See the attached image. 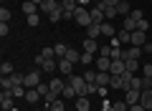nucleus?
I'll list each match as a JSON object with an SVG mask.
<instances>
[{"label":"nucleus","instance_id":"obj_44","mask_svg":"<svg viewBox=\"0 0 152 111\" xmlns=\"http://www.w3.org/2000/svg\"><path fill=\"white\" fill-rule=\"evenodd\" d=\"M43 99H46V106H51V104H53V101H56V99H58V96H56V94H53V91H48V94H46V96H43Z\"/></svg>","mask_w":152,"mask_h":111},{"label":"nucleus","instance_id":"obj_42","mask_svg":"<svg viewBox=\"0 0 152 111\" xmlns=\"http://www.w3.org/2000/svg\"><path fill=\"white\" fill-rule=\"evenodd\" d=\"M26 91H28L26 86H15V89H10V94L13 96H26Z\"/></svg>","mask_w":152,"mask_h":111},{"label":"nucleus","instance_id":"obj_5","mask_svg":"<svg viewBox=\"0 0 152 111\" xmlns=\"http://www.w3.org/2000/svg\"><path fill=\"white\" fill-rule=\"evenodd\" d=\"M127 71V63L122 58H117V61H112V68H109V73H114V76H122Z\"/></svg>","mask_w":152,"mask_h":111},{"label":"nucleus","instance_id":"obj_30","mask_svg":"<svg viewBox=\"0 0 152 111\" xmlns=\"http://www.w3.org/2000/svg\"><path fill=\"white\" fill-rule=\"evenodd\" d=\"M0 86H3V91H10L13 89V78L10 76H0Z\"/></svg>","mask_w":152,"mask_h":111},{"label":"nucleus","instance_id":"obj_33","mask_svg":"<svg viewBox=\"0 0 152 111\" xmlns=\"http://www.w3.org/2000/svg\"><path fill=\"white\" fill-rule=\"evenodd\" d=\"M0 73H3V76H13V63H10V61H5V63L0 66Z\"/></svg>","mask_w":152,"mask_h":111},{"label":"nucleus","instance_id":"obj_50","mask_svg":"<svg viewBox=\"0 0 152 111\" xmlns=\"http://www.w3.org/2000/svg\"><path fill=\"white\" fill-rule=\"evenodd\" d=\"M142 73H145V76H152V63H145V66H142Z\"/></svg>","mask_w":152,"mask_h":111},{"label":"nucleus","instance_id":"obj_58","mask_svg":"<svg viewBox=\"0 0 152 111\" xmlns=\"http://www.w3.org/2000/svg\"><path fill=\"white\" fill-rule=\"evenodd\" d=\"M150 111H152V109H150Z\"/></svg>","mask_w":152,"mask_h":111},{"label":"nucleus","instance_id":"obj_19","mask_svg":"<svg viewBox=\"0 0 152 111\" xmlns=\"http://www.w3.org/2000/svg\"><path fill=\"white\" fill-rule=\"evenodd\" d=\"M61 8H64V13H74L79 8V3L76 0H61Z\"/></svg>","mask_w":152,"mask_h":111},{"label":"nucleus","instance_id":"obj_34","mask_svg":"<svg viewBox=\"0 0 152 111\" xmlns=\"http://www.w3.org/2000/svg\"><path fill=\"white\" fill-rule=\"evenodd\" d=\"M48 111H66V104H64V101H58V99H56L53 104L48 106Z\"/></svg>","mask_w":152,"mask_h":111},{"label":"nucleus","instance_id":"obj_55","mask_svg":"<svg viewBox=\"0 0 152 111\" xmlns=\"http://www.w3.org/2000/svg\"><path fill=\"white\" fill-rule=\"evenodd\" d=\"M33 3H38V8H41V5H43V3H46V0H33Z\"/></svg>","mask_w":152,"mask_h":111},{"label":"nucleus","instance_id":"obj_51","mask_svg":"<svg viewBox=\"0 0 152 111\" xmlns=\"http://www.w3.org/2000/svg\"><path fill=\"white\" fill-rule=\"evenodd\" d=\"M102 111H114V104H109V101H104V104H102Z\"/></svg>","mask_w":152,"mask_h":111},{"label":"nucleus","instance_id":"obj_26","mask_svg":"<svg viewBox=\"0 0 152 111\" xmlns=\"http://www.w3.org/2000/svg\"><path fill=\"white\" fill-rule=\"evenodd\" d=\"M66 58L71 61V63H81V53L74 51V48H69V53H66Z\"/></svg>","mask_w":152,"mask_h":111},{"label":"nucleus","instance_id":"obj_40","mask_svg":"<svg viewBox=\"0 0 152 111\" xmlns=\"http://www.w3.org/2000/svg\"><path fill=\"white\" fill-rule=\"evenodd\" d=\"M114 111H129V104L127 101H117L114 104Z\"/></svg>","mask_w":152,"mask_h":111},{"label":"nucleus","instance_id":"obj_21","mask_svg":"<svg viewBox=\"0 0 152 111\" xmlns=\"http://www.w3.org/2000/svg\"><path fill=\"white\" fill-rule=\"evenodd\" d=\"M61 18H64V8H61V5L56 8V10H51V13H48V20H51V23H58Z\"/></svg>","mask_w":152,"mask_h":111},{"label":"nucleus","instance_id":"obj_56","mask_svg":"<svg viewBox=\"0 0 152 111\" xmlns=\"http://www.w3.org/2000/svg\"><path fill=\"white\" fill-rule=\"evenodd\" d=\"M94 3H102V0H94Z\"/></svg>","mask_w":152,"mask_h":111},{"label":"nucleus","instance_id":"obj_16","mask_svg":"<svg viewBox=\"0 0 152 111\" xmlns=\"http://www.w3.org/2000/svg\"><path fill=\"white\" fill-rule=\"evenodd\" d=\"M84 51H86V53H96V51H99L96 38H86V41H84Z\"/></svg>","mask_w":152,"mask_h":111},{"label":"nucleus","instance_id":"obj_36","mask_svg":"<svg viewBox=\"0 0 152 111\" xmlns=\"http://www.w3.org/2000/svg\"><path fill=\"white\" fill-rule=\"evenodd\" d=\"M119 3H122V0H102L99 5H102V10H104V8H117Z\"/></svg>","mask_w":152,"mask_h":111},{"label":"nucleus","instance_id":"obj_23","mask_svg":"<svg viewBox=\"0 0 152 111\" xmlns=\"http://www.w3.org/2000/svg\"><path fill=\"white\" fill-rule=\"evenodd\" d=\"M38 99H41V94H38V89H28V91H26V101H28V104H36Z\"/></svg>","mask_w":152,"mask_h":111},{"label":"nucleus","instance_id":"obj_53","mask_svg":"<svg viewBox=\"0 0 152 111\" xmlns=\"http://www.w3.org/2000/svg\"><path fill=\"white\" fill-rule=\"evenodd\" d=\"M0 36H8V23H0Z\"/></svg>","mask_w":152,"mask_h":111},{"label":"nucleus","instance_id":"obj_18","mask_svg":"<svg viewBox=\"0 0 152 111\" xmlns=\"http://www.w3.org/2000/svg\"><path fill=\"white\" fill-rule=\"evenodd\" d=\"M109 89H124V78L112 73V78H109Z\"/></svg>","mask_w":152,"mask_h":111},{"label":"nucleus","instance_id":"obj_35","mask_svg":"<svg viewBox=\"0 0 152 111\" xmlns=\"http://www.w3.org/2000/svg\"><path fill=\"white\" fill-rule=\"evenodd\" d=\"M127 63V71H129V73H137V71H140V61H124Z\"/></svg>","mask_w":152,"mask_h":111},{"label":"nucleus","instance_id":"obj_14","mask_svg":"<svg viewBox=\"0 0 152 111\" xmlns=\"http://www.w3.org/2000/svg\"><path fill=\"white\" fill-rule=\"evenodd\" d=\"M58 71H61V73H66V76H71V71H74V63H71L69 58H61V61H58Z\"/></svg>","mask_w":152,"mask_h":111},{"label":"nucleus","instance_id":"obj_24","mask_svg":"<svg viewBox=\"0 0 152 111\" xmlns=\"http://www.w3.org/2000/svg\"><path fill=\"white\" fill-rule=\"evenodd\" d=\"M58 5H61V3H56V0H46L43 5H41V10H43L46 15H48V13H51V10H56V8H58Z\"/></svg>","mask_w":152,"mask_h":111},{"label":"nucleus","instance_id":"obj_12","mask_svg":"<svg viewBox=\"0 0 152 111\" xmlns=\"http://www.w3.org/2000/svg\"><path fill=\"white\" fill-rule=\"evenodd\" d=\"M140 104L145 106L147 111L152 109V89H145V91H142V99H140Z\"/></svg>","mask_w":152,"mask_h":111},{"label":"nucleus","instance_id":"obj_7","mask_svg":"<svg viewBox=\"0 0 152 111\" xmlns=\"http://www.w3.org/2000/svg\"><path fill=\"white\" fill-rule=\"evenodd\" d=\"M145 43H147V33L145 30H134V33H132V43H129V46H145Z\"/></svg>","mask_w":152,"mask_h":111},{"label":"nucleus","instance_id":"obj_37","mask_svg":"<svg viewBox=\"0 0 152 111\" xmlns=\"http://www.w3.org/2000/svg\"><path fill=\"white\" fill-rule=\"evenodd\" d=\"M10 18H13V13L8 10V8H0V20H3V23H8Z\"/></svg>","mask_w":152,"mask_h":111},{"label":"nucleus","instance_id":"obj_4","mask_svg":"<svg viewBox=\"0 0 152 111\" xmlns=\"http://www.w3.org/2000/svg\"><path fill=\"white\" fill-rule=\"evenodd\" d=\"M142 48L140 46H129V48H124V61H140V56H142Z\"/></svg>","mask_w":152,"mask_h":111},{"label":"nucleus","instance_id":"obj_27","mask_svg":"<svg viewBox=\"0 0 152 111\" xmlns=\"http://www.w3.org/2000/svg\"><path fill=\"white\" fill-rule=\"evenodd\" d=\"M124 30H129V33H134V30H137V20H134L132 15H127V18H124Z\"/></svg>","mask_w":152,"mask_h":111},{"label":"nucleus","instance_id":"obj_29","mask_svg":"<svg viewBox=\"0 0 152 111\" xmlns=\"http://www.w3.org/2000/svg\"><path fill=\"white\" fill-rule=\"evenodd\" d=\"M61 96H66V99H79V94H76V89L71 83H66V89H64V94Z\"/></svg>","mask_w":152,"mask_h":111},{"label":"nucleus","instance_id":"obj_20","mask_svg":"<svg viewBox=\"0 0 152 111\" xmlns=\"http://www.w3.org/2000/svg\"><path fill=\"white\" fill-rule=\"evenodd\" d=\"M36 10H38V3H33V0H26V3H23V13H26V15H33Z\"/></svg>","mask_w":152,"mask_h":111},{"label":"nucleus","instance_id":"obj_3","mask_svg":"<svg viewBox=\"0 0 152 111\" xmlns=\"http://www.w3.org/2000/svg\"><path fill=\"white\" fill-rule=\"evenodd\" d=\"M38 83H41V73H38V71L26 73V78H23V86H26V89H38Z\"/></svg>","mask_w":152,"mask_h":111},{"label":"nucleus","instance_id":"obj_57","mask_svg":"<svg viewBox=\"0 0 152 111\" xmlns=\"http://www.w3.org/2000/svg\"><path fill=\"white\" fill-rule=\"evenodd\" d=\"M36 111H41V109H36Z\"/></svg>","mask_w":152,"mask_h":111},{"label":"nucleus","instance_id":"obj_6","mask_svg":"<svg viewBox=\"0 0 152 111\" xmlns=\"http://www.w3.org/2000/svg\"><path fill=\"white\" fill-rule=\"evenodd\" d=\"M140 99H142V91L140 89H127V104H129V106L140 104Z\"/></svg>","mask_w":152,"mask_h":111},{"label":"nucleus","instance_id":"obj_9","mask_svg":"<svg viewBox=\"0 0 152 111\" xmlns=\"http://www.w3.org/2000/svg\"><path fill=\"white\" fill-rule=\"evenodd\" d=\"M89 13H91V20H94V23H99V25H102V23L107 20V18H104V10H102V5L91 8V10H89Z\"/></svg>","mask_w":152,"mask_h":111},{"label":"nucleus","instance_id":"obj_48","mask_svg":"<svg viewBox=\"0 0 152 111\" xmlns=\"http://www.w3.org/2000/svg\"><path fill=\"white\" fill-rule=\"evenodd\" d=\"M132 89H140V91H142V78H140V76L132 78Z\"/></svg>","mask_w":152,"mask_h":111},{"label":"nucleus","instance_id":"obj_32","mask_svg":"<svg viewBox=\"0 0 152 111\" xmlns=\"http://www.w3.org/2000/svg\"><path fill=\"white\" fill-rule=\"evenodd\" d=\"M53 51H56V56H61V58H66V53H69V48H66L64 43H56V46H53Z\"/></svg>","mask_w":152,"mask_h":111},{"label":"nucleus","instance_id":"obj_11","mask_svg":"<svg viewBox=\"0 0 152 111\" xmlns=\"http://www.w3.org/2000/svg\"><path fill=\"white\" fill-rule=\"evenodd\" d=\"M51 91H53V94L56 96H61V94H64V89H66V83H64V81H61V78H51Z\"/></svg>","mask_w":152,"mask_h":111},{"label":"nucleus","instance_id":"obj_52","mask_svg":"<svg viewBox=\"0 0 152 111\" xmlns=\"http://www.w3.org/2000/svg\"><path fill=\"white\" fill-rule=\"evenodd\" d=\"M129 111H147V109L142 104H134V106H129Z\"/></svg>","mask_w":152,"mask_h":111},{"label":"nucleus","instance_id":"obj_22","mask_svg":"<svg viewBox=\"0 0 152 111\" xmlns=\"http://www.w3.org/2000/svg\"><path fill=\"white\" fill-rule=\"evenodd\" d=\"M41 68H43L46 73H51V71H56V68H58V63H56L53 58H43V66H41Z\"/></svg>","mask_w":152,"mask_h":111},{"label":"nucleus","instance_id":"obj_49","mask_svg":"<svg viewBox=\"0 0 152 111\" xmlns=\"http://www.w3.org/2000/svg\"><path fill=\"white\" fill-rule=\"evenodd\" d=\"M129 15H132V18H134V20H137V23H140V20H142V18H145V13H142V10H132V13H129Z\"/></svg>","mask_w":152,"mask_h":111},{"label":"nucleus","instance_id":"obj_25","mask_svg":"<svg viewBox=\"0 0 152 111\" xmlns=\"http://www.w3.org/2000/svg\"><path fill=\"white\" fill-rule=\"evenodd\" d=\"M76 111H89V99L86 96H79L76 99Z\"/></svg>","mask_w":152,"mask_h":111},{"label":"nucleus","instance_id":"obj_1","mask_svg":"<svg viewBox=\"0 0 152 111\" xmlns=\"http://www.w3.org/2000/svg\"><path fill=\"white\" fill-rule=\"evenodd\" d=\"M74 20L79 23V25H84V28H89V25L94 23V20H91V13H89L84 5H79V8L74 10Z\"/></svg>","mask_w":152,"mask_h":111},{"label":"nucleus","instance_id":"obj_17","mask_svg":"<svg viewBox=\"0 0 152 111\" xmlns=\"http://www.w3.org/2000/svg\"><path fill=\"white\" fill-rule=\"evenodd\" d=\"M86 33H89L86 38H99L102 36V25H99V23H91V25L86 28Z\"/></svg>","mask_w":152,"mask_h":111},{"label":"nucleus","instance_id":"obj_45","mask_svg":"<svg viewBox=\"0 0 152 111\" xmlns=\"http://www.w3.org/2000/svg\"><path fill=\"white\" fill-rule=\"evenodd\" d=\"M41 56H43V58H53L56 51H53V48H43V53H41Z\"/></svg>","mask_w":152,"mask_h":111},{"label":"nucleus","instance_id":"obj_10","mask_svg":"<svg viewBox=\"0 0 152 111\" xmlns=\"http://www.w3.org/2000/svg\"><path fill=\"white\" fill-rule=\"evenodd\" d=\"M109 78H112L109 71H96V86H104V89H107V86H109Z\"/></svg>","mask_w":152,"mask_h":111},{"label":"nucleus","instance_id":"obj_28","mask_svg":"<svg viewBox=\"0 0 152 111\" xmlns=\"http://www.w3.org/2000/svg\"><path fill=\"white\" fill-rule=\"evenodd\" d=\"M129 13H132V10H129V5H127V0H122L119 5H117V15H124V18H127Z\"/></svg>","mask_w":152,"mask_h":111},{"label":"nucleus","instance_id":"obj_47","mask_svg":"<svg viewBox=\"0 0 152 111\" xmlns=\"http://www.w3.org/2000/svg\"><path fill=\"white\" fill-rule=\"evenodd\" d=\"M147 28H150V23H147V20H145V18H142V20H140V23H137V30H145V33H147Z\"/></svg>","mask_w":152,"mask_h":111},{"label":"nucleus","instance_id":"obj_54","mask_svg":"<svg viewBox=\"0 0 152 111\" xmlns=\"http://www.w3.org/2000/svg\"><path fill=\"white\" fill-rule=\"evenodd\" d=\"M142 51H145V53H150V56H152V43H145V46H142Z\"/></svg>","mask_w":152,"mask_h":111},{"label":"nucleus","instance_id":"obj_46","mask_svg":"<svg viewBox=\"0 0 152 111\" xmlns=\"http://www.w3.org/2000/svg\"><path fill=\"white\" fill-rule=\"evenodd\" d=\"M99 56H112V46H102L99 48Z\"/></svg>","mask_w":152,"mask_h":111},{"label":"nucleus","instance_id":"obj_41","mask_svg":"<svg viewBox=\"0 0 152 111\" xmlns=\"http://www.w3.org/2000/svg\"><path fill=\"white\" fill-rule=\"evenodd\" d=\"M10 78H13V89H15V86H23V78H26V76H20V73H13Z\"/></svg>","mask_w":152,"mask_h":111},{"label":"nucleus","instance_id":"obj_38","mask_svg":"<svg viewBox=\"0 0 152 111\" xmlns=\"http://www.w3.org/2000/svg\"><path fill=\"white\" fill-rule=\"evenodd\" d=\"M84 78H86V83H96V71H86Z\"/></svg>","mask_w":152,"mask_h":111},{"label":"nucleus","instance_id":"obj_15","mask_svg":"<svg viewBox=\"0 0 152 111\" xmlns=\"http://www.w3.org/2000/svg\"><path fill=\"white\" fill-rule=\"evenodd\" d=\"M102 36H107V38H114V36H117V30H114L112 20H104V23H102Z\"/></svg>","mask_w":152,"mask_h":111},{"label":"nucleus","instance_id":"obj_8","mask_svg":"<svg viewBox=\"0 0 152 111\" xmlns=\"http://www.w3.org/2000/svg\"><path fill=\"white\" fill-rule=\"evenodd\" d=\"M0 106H3V111L13 109V94L10 91H3V94H0Z\"/></svg>","mask_w":152,"mask_h":111},{"label":"nucleus","instance_id":"obj_2","mask_svg":"<svg viewBox=\"0 0 152 111\" xmlns=\"http://www.w3.org/2000/svg\"><path fill=\"white\" fill-rule=\"evenodd\" d=\"M69 83L76 89L79 96H86V78L84 76H69Z\"/></svg>","mask_w":152,"mask_h":111},{"label":"nucleus","instance_id":"obj_39","mask_svg":"<svg viewBox=\"0 0 152 111\" xmlns=\"http://www.w3.org/2000/svg\"><path fill=\"white\" fill-rule=\"evenodd\" d=\"M91 61H94V53H86V51H84V53H81V63H84V66H89Z\"/></svg>","mask_w":152,"mask_h":111},{"label":"nucleus","instance_id":"obj_43","mask_svg":"<svg viewBox=\"0 0 152 111\" xmlns=\"http://www.w3.org/2000/svg\"><path fill=\"white\" fill-rule=\"evenodd\" d=\"M114 15H117V8H104V18H107V20H112Z\"/></svg>","mask_w":152,"mask_h":111},{"label":"nucleus","instance_id":"obj_31","mask_svg":"<svg viewBox=\"0 0 152 111\" xmlns=\"http://www.w3.org/2000/svg\"><path fill=\"white\" fill-rule=\"evenodd\" d=\"M26 23L31 28H38V23H41V18H38V13H33V15H26Z\"/></svg>","mask_w":152,"mask_h":111},{"label":"nucleus","instance_id":"obj_13","mask_svg":"<svg viewBox=\"0 0 152 111\" xmlns=\"http://www.w3.org/2000/svg\"><path fill=\"white\" fill-rule=\"evenodd\" d=\"M96 68L99 71H109L112 68V58H109V56H99L96 58Z\"/></svg>","mask_w":152,"mask_h":111}]
</instances>
